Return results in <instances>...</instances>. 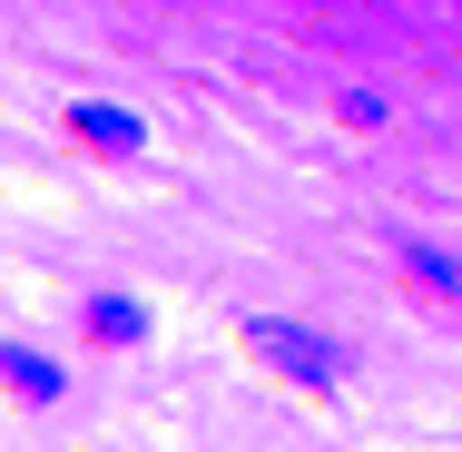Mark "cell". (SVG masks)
Wrapping results in <instances>:
<instances>
[{"instance_id": "6da1fadb", "label": "cell", "mask_w": 462, "mask_h": 452, "mask_svg": "<svg viewBox=\"0 0 462 452\" xmlns=\"http://www.w3.org/2000/svg\"><path fill=\"white\" fill-rule=\"evenodd\" d=\"M246 345L276 364V374H295V383H345V355H335L315 325H285V315H246Z\"/></svg>"}, {"instance_id": "7a4b0ae2", "label": "cell", "mask_w": 462, "mask_h": 452, "mask_svg": "<svg viewBox=\"0 0 462 452\" xmlns=\"http://www.w3.org/2000/svg\"><path fill=\"white\" fill-rule=\"evenodd\" d=\"M69 128L89 138L98 158H138V138H148V128H138L128 108H108V98H79V108H69Z\"/></svg>"}, {"instance_id": "3957f363", "label": "cell", "mask_w": 462, "mask_h": 452, "mask_svg": "<svg viewBox=\"0 0 462 452\" xmlns=\"http://www.w3.org/2000/svg\"><path fill=\"white\" fill-rule=\"evenodd\" d=\"M403 275H413L423 295L462 305V256H453V246H433V236H403Z\"/></svg>"}, {"instance_id": "277c9868", "label": "cell", "mask_w": 462, "mask_h": 452, "mask_svg": "<svg viewBox=\"0 0 462 452\" xmlns=\"http://www.w3.org/2000/svg\"><path fill=\"white\" fill-rule=\"evenodd\" d=\"M0 383H10L20 403H60V383H69V374H60L50 355H30V345H0Z\"/></svg>"}, {"instance_id": "5b68a950", "label": "cell", "mask_w": 462, "mask_h": 452, "mask_svg": "<svg viewBox=\"0 0 462 452\" xmlns=\"http://www.w3.org/2000/svg\"><path fill=\"white\" fill-rule=\"evenodd\" d=\"M89 335H98V345H138V335H148V305H138V295H98Z\"/></svg>"}]
</instances>
